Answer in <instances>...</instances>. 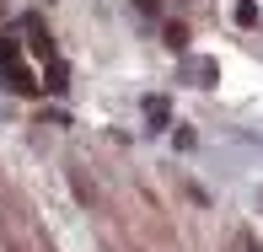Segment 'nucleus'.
<instances>
[{
    "label": "nucleus",
    "mask_w": 263,
    "mask_h": 252,
    "mask_svg": "<svg viewBox=\"0 0 263 252\" xmlns=\"http://www.w3.org/2000/svg\"><path fill=\"white\" fill-rule=\"evenodd\" d=\"M65 81H70V70H65V59H49V86H43V91H49V97H65Z\"/></svg>",
    "instance_id": "obj_1"
},
{
    "label": "nucleus",
    "mask_w": 263,
    "mask_h": 252,
    "mask_svg": "<svg viewBox=\"0 0 263 252\" xmlns=\"http://www.w3.org/2000/svg\"><path fill=\"white\" fill-rule=\"evenodd\" d=\"M145 118H151V129H161L166 118H172V102H166V97H151L145 102Z\"/></svg>",
    "instance_id": "obj_2"
},
{
    "label": "nucleus",
    "mask_w": 263,
    "mask_h": 252,
    "mask_svg": "<svg viewBox=\"0 0 263 252\" xmlns=\"http://www.w3.org/2000/svg\"><path fill=\"white\" fill-rule=\"evenodd\" d=\"M166 49H177V54L188 49V27H183V22H172V27H166Z\"/></svg>",
    "instance_id": "obj_3"
},
{
    "label": "nucleus",
    "mask_w": 263,
    "mask_h": 252,
    "mask_svg": "<svg viewBox=\"0 0 263 252\" xmlns=\"http://www.w3.org/2000/svg\"><path fill=\"white\" fill-rule=\"evenodd\" d=\"M11 65H22V49L11 38H0V70H11Z\"/></svg>",
    "instance_id": "obj_4"
},
{
    "label": "nucleus",
    "mask_w": 263,
    "mask_h": 252,
    "mask_svg": "<svg viewBox=\"0 0 263 252\" xmlns=\"http://www.w3.org/2000/svg\"><path fill=\"white\" fill-rule=\"evenodd\" d=\"M236 27H258V6H253V0L236 6Z\"/></svg>",
    "instance_id": "obj_5"
},
{
    "label": "nucleus",
    "mask_w": 263,
    "mask_h": 252,
    "mask_svg": "<svg viewBox=\"0 0 263 252\" xmlns=\"http://www.w3.org/2000/svg\"><path fill=\"white\" fill-rule=\"evenodd\" d=\"M156 6H161V0H140V11H156Z\"/></svg>",
    "instance_id": "obj_6"
}]
</instances>
